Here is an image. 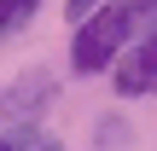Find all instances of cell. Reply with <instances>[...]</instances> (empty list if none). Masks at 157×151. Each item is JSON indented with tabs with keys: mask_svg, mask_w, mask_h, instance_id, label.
Wrapping results in <instances>:
<instances>
[{
	"mask_svg": "<svg viewBox=\"0 0 157 151\" xmlns=\"http://www.w3.org/2000/svg\"><path fill=\"white\" fill-rule=\"evenodd\" d=\"M111 87L122 93V99H151L157 93V23H146L117 58H111Z\"/></svg>",
	"mask_w": 157,
	"mask_h": 151,
	"instance_id": "cell-2",
	"label": "cell"
},
{
	"mask_svg": "<svg viewBox=\"0 0 157 151\" xmlns=\"http://www.w3.org/2000/svg\"><path fill=\"white\" fill-rule=\"evenodd\" d=\"M52 105V70H23L0 87V116L6 122H35Z\"/></svg>",
	"mask_w": 157,
	"mask_h": 151,
	"instance_id": "cell-3",
	"label": "cell"
},
{
	"mask_svg": "<svg viewBox=\"0 0 157 151\" xmlns=\"http://www.w3.org/2000/svg\"><path fill=\"white\" fill-rule=\"evenodd\" d=\"M140 29H146V17H140L134 0H105V6H93L87 17L70 23V70H76V76H105L111 58H117Z\"/></svg>",
	"mask_w": 157,
	"mask_h": 151,
	"instance_id": "cell-1",
	"label": "cell"
},
{
	"mask_svg": "<svg viewBox=\"0 0 157 151\" xmlns=\"http://www.w3.org/2000/svg\"><path fill=\"white\" fill-rule=\"evenodd\" d=\"M128 134H134V128H128L122 116H99V122H93V145H134Z\"/></svg>",
	"mask_w": 157,
	"mask_h": 151,
	"instance_id": "cell-6",
	"label": "cell"
},
{
	"mask_svg": "<svg viewBox=\"0 0 157 151\" xmlns=\"http://www.w3.org/2000/svg\"><path fill=\"white\" fill-rule=\"evenodd\" d=\"M93 6H105V0H64V17H70V23H76V17H87V12H93Z\"/></svg>",
	"mask_w": 157,
	"mask_h": 151,
	"instance_id": "cell-7",
	"label": "cell"
},
{
	"mask_svg": "<svg viewBox=\"0 0 157 151\" xmlns=\"http://www.w3.org/2000/svg\"><path fill=\"white\" fill-rule=\"evenodd\" d=\"M41 6H47V0H0V41L23 35V29L41 17Z\"/></svg>",
	"mask_w": 157,
	"mask_h": 151,
	"instance_id": "cell-5",
	"label": "cell"
},
{
	"mask_svg": "<svg viewBox=\"0 0 157 151\" xmlns=\"http://www.w3.org/2000/svg\"><path fill=\"white\" fill-rule=\"evenodd\" d=\"M0 151H64V140H52L41 122H6L0 128Z\"/></svg>",
	"mask_w": 157,
	"mask_h": 151,
	"instance_id": "cell-4",
	"label": "cell"
},
{
	"mask_svg": "<svg viewBox=\"0 0 157 151\" xmlns=\"http://www.w3.org/2000/svg\"><path fill=\"white\" fill-rule=\"evenodd\" d=\"M134 6H140V17H146V23H157V0H134Z\"/></svg>",
	"mask_w": 157,
	"mask_h": 151,
	"instance_id": "cell-8",
	"label": "cell"
}]
</instances>
